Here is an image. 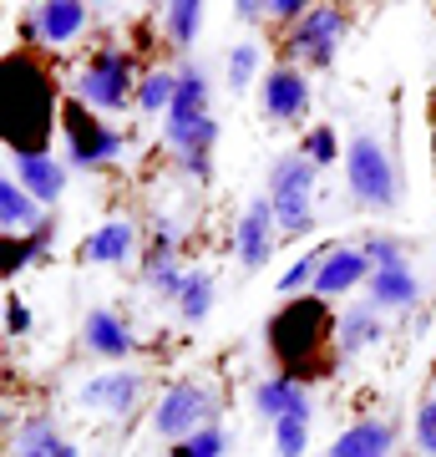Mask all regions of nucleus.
I'll use <instances>...</instances> for the list:
<instances>
[{
    "mask_svg": "<svg viewBox=\"0 0 436 457\" xmlns=\"http://www.w3.org/2000/svg\"><path fill=\"white\" fill-rule=\"evenodd\" d=\"M345 188L371 213H391L401 204V163L375 132H356L345 143Z\"/></svg>",
    "mask_w": 436,
    "mask_h": 457,
    "instance_id": "1",
    "label": "nucleus"
},
{
    "mask_svg": "<svg viewBox=\"0 0 436 457\" xmlns=\"http://www.w3.org/2000/svg\"><path fill=\"white\" fill-rule=\"evenodd\" d=\"M71 102H81L86 112L112 117L137 107V77H132V56L122 46H97L86 56V66L71 82Z\"/></svg>",
    "mask_w": 436,
    "mask_h": 457,
    "instance_id": "2",
    "label": "nucleus"
},
{
    "mask_svg": "<svg viewBox=\"0 0 436 457\" xmlns=\"http://www.w3.org/2000/svg\"><path fill=\"white\" fill-rule=\"evenodd\" d=\"M315 179H320V168L309 163L305 153L275 158V168H269V204H275L279 234L300 239V234L315 228Z\"/></svg>",
    "mask_w": 436,
    "mask_h": 457,
    "instance_id": "3",
    "label": "nucleus"
},
{
    "mask_svg": "<svg viewBox=\"0 0 436 457\" xmlns=\"http://www.w3.org/2000/svg\"><path fill=\"white\" fill-rule=\"evenodd\" d=\"M209 417H213V392L203 381H193V376H183V381H173V386L158 396V407H152V432L178 447V442H188L193 432H203Z\"/></svg>",
    "mask_w": 436,
    "mask_h": 457,
    "instance_id": "4",
    "label": "nucleus"
},
{
    "mask_svg": "<svg viewBox=\"0 0 436 457\" xmlns=\"http://www.w3.org/2000/svg\"><path fill=\"white\" fill-rule=\"evenodd\" d=\"M366 254H371V305L375 311H411L421 300V279L406 264L401 245L396 239H366Z\"/></svg>",
    "mask_w": 436,
    "mask_h": 457,
    "instance_id": "5",
    "label": "nucleus"
},
{
    "mask_svg": "<svg viewBox=\"0 0 436 457\" xmlns=\"http://www.w3.org/2000/svg\"><path fill=\"white\" fill-rule=\"evenodd\" d=\"M62 128H66V163L71 168H102L112 163V158H122V147H128V137L117 128H107L97 112H86L81 102H71L62 112Z\"/></svg>",
    "mask_w": 436,
    "mask_h": 457,
    "instance_id": "6",
    "label": "nucleus"
},
{
    "mask_svg": "<svg viewBox=\"0 0 436 457\" xmlns=\"http://www.w3.org/2000/svg\"><path fill=\"white\" fill-rule=\"evenodd\" d=\"M345 31H350V21H345L340 5H309V16L290 31V56H300L309 66H330Z\"/></svg>",
    "mask_w": 436,
    "mask_h": 457,
    "instance_id": "7",
    "label": "nucleus"
},
{
    "mask_svg": "<svg viewBox=\"0 0 436 457\" xmlns=\"http://www.w3.org/2000/svg\"><path fill=\"white\" fill-rule=\"evenodd\" d=\"M275 234H279V219H275L269 194L249 198L243 213H239V228H234V249H239L243 270H264V264H269V254H275Z\"/></svg>",
    "mask_w": 436,
    "mask_h": 457,
    "instance_id": "8",
    "label": "nucleus"
},
{
    "mask_svg": "<svg viewBox=\"0 0 436 457\" xmlns=\"http://www.w3.org/2000/svg\"><path fill=\"white\" fill-rule=\"evenodd\" d=\"M86 31V5L81 0H46V5H36L31 16L21 21V36L36 41V46H71L77 36Z\"/></svg>",
    "mask_w": 436,
    "mask_h": 457,
    "instance_id": "9",
    "label": "nucleus"
},
{
    "mask_svg": "<svg viewBox=\"0 0 436 457\" xmlns=\"http://www.w3.org/2000/svg\"><path fill=\"white\" fill-rule=\"evenodd\" d=\"M143 371H102V376H86L81 381L77 402L86 411H102V417H128V411H137V402H143Z\"/></svg>",
    "mask_w": 436,
    "mask_h": 457,
    "instance_id": "10",
    "label": "nucleus"
},
{
    "mask_svg": "<svg viewBox=\"0 0 436 457\" xmlns=\"http://www.w3.org/2000/svg\"><path fill=\"white\" fill-rule=\"evenodd\" d=\"M356 285H371V254L366 245H335L325 249L320 279H315V300H335V295H350Z\"/></svg>",
    "mask_w": 436,
    "mask_h": 457,
    "instance_id": "11",
    "label": "nucleus"
},
{
    "mask_svg": "<svg viewBox=\"0 0 436 457\" xmlns=\"http://www.w3.org/2000/svg\"><path fill=\"white\" fill-rule=\"evenodd\" d=\"M259 102H264V117H269V122H300V117L309 112V77L300 66H275V71L264 77Z\"/></svg>",
    "mask_w": 436,
    "mask_h": 457,
    "instance_id": "12",
    "label": "nucleus"
},
{
    "mask_svg": "<svg viewBox=\"0 0 436 457\" xmlns=\"http://www.w3.org/2000/svg\"><path fill=\"white\" fill-rule=\"evenodd\" d=\"M11 168L21 173V188L46 209V204H56V198L66 194V163H56L51 153H41V147H11Z\"/></svg>",
    "mask_w": 436,
    "mask_h": 457,
    "instance_id": "13",
    "label": "nucleus"
},
{
    "mask_svg": "<svg viewBox=\"0 0 436 457\" xmlns=\"http://www.w3.org/2000/svg\"><path fill=\"white\" fill-rule=\"evenodd\" d=\"M168 153L183 163V173L193 179H209L213 173V147H218V117H203L193 128H178V132H162Z\"/></svg>",
    "mask_w": 436,
    "mask_h": 457,
    "instance_id": "14",
    "label": "nucleus"
},
{
    "mask_svg": "<svg viewBox=\"0 0 436 457\" xmlns=\"http://www.w3.org/2000/svg\"><path fill=\"white\" fill-rule=\"evenodd\" d=\"M254 411L259 417H269V422H279V417H300V411H315V396H309V386L300 381L294 371L284 376H264L254 386Z\"/></svg>",
    "mask_w": 436,
    "mask_h": 457,
    "instance_id": "15",
    "label": "nucleus"
},
{
    "mask_svg": "<svg viewBox=\"0 0 436 457\" xmlns=\"http://www.w3.org/2000/svg\"><path fill=\"white\" fill-rule=\"evenodd\" d=\"M209 97H213L209 71H203L198 62H183V66H178V97H173V107H168V128H162V132L193 128V122L213 117V112H209Z\"/></svg>",
    "mask_w": 436,
    "mask_h": 457,
    "instance_id": "16",
    "label": "nucleus"
},
{
    "mask_svg": "<svg viewBox=\"0 0 436 457\" xmlns=\"http://www.w3.org/2000/svg\"><path fill=\"white\" fill-rule=\"evenodd\" d=\"M396 453V422L386 417H360L330 442V457H391Z\"/></svg>",
    "mask_w": 436,
    "mask_h": 457,
    "instance_id": "17",
    "label": "nucleus"
},
{
    "mask_svg": "<svg viewBox=\"0 0 436 457\" xmlns=\"http://www.w3.org/2000/svg\"><path fill=\"white\" fill-rule=\"evenodd\" d=\"M51 213L36 204L16 179H0V228H5V239H31L46 228Z\"/></svg>",
    "mask_w": 436,
    "mask_h": 457,
    "instance_id": "18",
    "label": "nucleus"
},
{
    "mask_svg": "<svg viewBox=\"0 0 436 457\" xmlns=\"http://www.w3.org/2000/svg\"><path fill=\"white\" fill-rule=\"evenodd\" d=\"M81 341H86V351L102 356V361H128L132 351H137V336H132L112 311H86V320H81Z\"/></svg>",
    "mask_w": 436,
    "mask_h": 457,
    "instance_id": "19",
    "label": "nucleus"
},
{
    "mask_svg": "<svg viewBox=\"0 0 436 457\" xmlns=\"http://www.w3.org/2000/svg\"><path fill=\"white\" fill-rule=\"evenodd\" d=\"M381 336H386V320H381V311H375L371 300L345 305V315L335 320V345H340V356H345V361L360 356V351H371Z\"/></svg>",
    "mask_w": 436,
    "mask_h": 457,
    "instance_id": "20",
    "label": "nucleus"
},
{
    "mask_svg": "<svg viewBox=\"0 0 436 457\" xmlns=\"http://www.w3.org/2000/svg\"><path fill=\"white\" fill-rule=\"evenodd\" d=\"M11 457H81V453L71 437H62V427L51 417H26L11 437Z\"/></svg>",
    "mask_w": 436,
    "mask_h": 457,
    "instance_id": "21",
    "label": "nucleus"
},
{
    "mask_svg": "<svg viewBox=\"0 0 436 457\" xmlns=\"http://www.w3.org/2000/svg\"><path fill=\"white\" fill-rule=\"evenodd\" d=\"M137 254V224L132 219H107V224L81 245V260L86 264H128Z\"/></svg>",
    "mask_w": 436,
    "mask_h": 457,
    "instance_id": "22",
    "label": "nucleus"
},
{
    "mask_svg": "<svg viewBox=\"0 0 436 457\" xmlns=\"http://www.w3.org/2000/svg\"><path fill=\"white\" fill-rule=\"evenodd\" d=\"M183 279H188V270H183L178 249H158V245H152L143 254V285L152 295H162V300H178Z\"/></svg>",
    "mask_w": 436,
    "mask_h": 457,
    "instance_id": "23",
    "label": "nucleus"
},
{
    "mask_svg": "<svg viewBox=\"0 0 436 457\" xmlns=\"http://www.w3.org/2000/svg\"><path fill=\"white\" fill-rule=\"evenodd\" d=\"M213 300H218V285H213V270H188V279H183V290H178V315H183V326H203L213 315Z\"/></svg>",
    "mask_w": 436,
    "mask_h": 457,
    "instance_id": "24",
    "label": "nucleus"
},
{
    "mask_svg": "<svg viewBox=\"0 0 436 457\" xmlns=\"http://www.w3.org/2000/svg\"><path fill=\"white\" fill-rule=\"evenodd\" d=\"M173 97H178V71H168V66L143 71V82H137V107H143V112H162V117H168Z\"/></svg>",
    "mask_w": 436,
    "mask_h": 457,
    "instance_id": "25",
    "label": "nucleus"
},
{
    "mask_svg": "<svg viewBox=\"0 0 436 457\" xmlns=\"http://www.w3.org/2000/svg\"><path fill=\"white\" fill-rule=\"evenodd\" d=\"M198 26H203V5H198V0H173V5L162 11V36H168L173 46H193Z\"/></svg>",
    "mask_w": 436,
    "mask_h": 457,
    "instance_id": "26",
    "label": "nucleus"
},
{
    "mask_svg": "<svg viewBox=\"0 0 436 457\" xmlns=\"http://www.w3.org/2000/svg\"><path fill=\"white\" fill-rule=\"evenodd\" d=\"M259 62H264L259 41H239V46L228 51V92H249L259 77Z\"/></svg>",
    "mask_w": 436,
    "mask_h": 457,
    "instance_id": "27",
    "label": "nucleus"
},
{
    "mask_svg": "<svg viewBox=\"0 0 436 457\" xmlns=\"http://www.w3.org/2000/svg\"><path fill=\"white\" fill-rule=\"evenodd\" d=\"M275 447L279 457H305L309 453V417L300 411V417H279L275 422Z\"/></svg>",
    "mask_w": 436,
    "mask_h": 457,
    "instance_id": "28",
    "label": "nucleus"
},
{
    "mask_svg": "<svg viewBox=\"0 0 436 457\" xmlns=\"http://www.w3.org/2000/svg\"><path fill=\"white\" fill-rule=\"evenodd\" d=\"M320 264H325V249L315 254H300V260L279 275V295H300V290H315V279H320Z\"/></svg>",
    "mask_w": 436,
    "mask_h": 457,
    "instance_id": "29",
    "label": "nucleus"
},
{
    "mask_svg": "<svg viewBox=\"0 0 436 457\" xmlns=\"http://www.w3.org/2000/svg\"><path fill=\"white\" fill-rule=\"evenodd\" d=\"M224 453H228V432L209 422L203 432H193L188 442H178V447H173L168 457H224Z\"/></svg>",
    "mask_w": 436,
    "mask_h": 457,
    "instance_id": "30",
    "label": "nucleus"
},
{
    "mask_svg": "<svg viewBox=\"0 0 436 457\" xmlns=\"http://www.w3.org/2000/svg\"><path fill=\"white\" fill-rule=\"evenodd\" d=\"M46 245H51V219H46V228H41V234H31V239H11V245H5V275L26 270V264H31Z\"/></svg>",
    "mask_w": 436,
    "mask_h": 457,
    "instance_id": "31",
    "label": "nucleus"
},
{
    "mask_svg": "<svg viewBox=\"0 0 436 457\" xmlns=\"http://www.w3.org/2000/svg\"><path fill=\"white\" fill-rule=\"evenodd\" d=\"M300 153H305V158H309V163H315V168H330V163H335V158H340L335 128H315V132H309V137H305V143H300Z\"/></svg>",
    "mask_w": 436,
    "mask_h": 457,
    "instance_id": "32",
    "label": "nucleus"
},
{
    "mask_svg": "<svg viewBox=\"0 0 436 457\" xmlns=\"http://www.w3.org/2000/svg\"><path fill=\"white\" fill-rule=\"evenodd\" d=\"M183 234H188V224H183L178 213H158V219H152V245L158 249H178Z\"/></svg>",
    "mask_w": 436,
    "mask_h": 457,
    "instance_id": "33",
    "label": "nucleus"
},
{
    "mask_svg": "<svg viewBox=\"0 0 436 457\" xmlns=\"http://www.w3.org/2000/svg\"><path fill=\"white\" fill-rule=\"evenodd\" d=\"M411 432H416V447H421V453L436 457V402H421L416 427H411Z\"/></svg>",
    "mask_w": 436,
    "mask_h": 457,
    "instance_id": "34",
    "label": "nucleus"
},
{
    "mask_svg": "<svg viewBox=\"0 0 436 457\" xmlns=\"http://www.w3.org/2000/svg\"><path fill=\"white\" fill-rule=\"evenodd\" d=\"M309 16L305 0H269V21H284V26H300Z\"/></svg>",
    "mask_w": 436,
    "mask_h": 457,
    "instance_id": "35",
    "label": "nucleus"
},
{
    "mask_svg": "<svg viewBox=\"0 0 436 457\" xmlns=\"http://www.w3.org/2000/svg\"><path fill=\"white\" fill-rule=\"evenodd\" d=\"M5 330H11V336H26V330H31V311L21 305L16 295L5 300Z\"/></svg>",
    "mask_w": 436,
    "mask_h": 457,
    "instance_id": "36",
    "label": "nucleus"
},
{
    "mask_svg": "<svg viewBox=\"0 0 436 457\" xmlns=\"http://www.w3.org/2000/svg\"><path fill=\"white\" fill-rule=\"evenodd\" d=\"M234 16H239L243 26H259V21H269V5H254V0H239V5H234Z\"/></svg>",
    "mask_w": 436,
    "mask_h": 457,
    "instance_id": "37",
    "label": "nucleus"
}]
</instances>
